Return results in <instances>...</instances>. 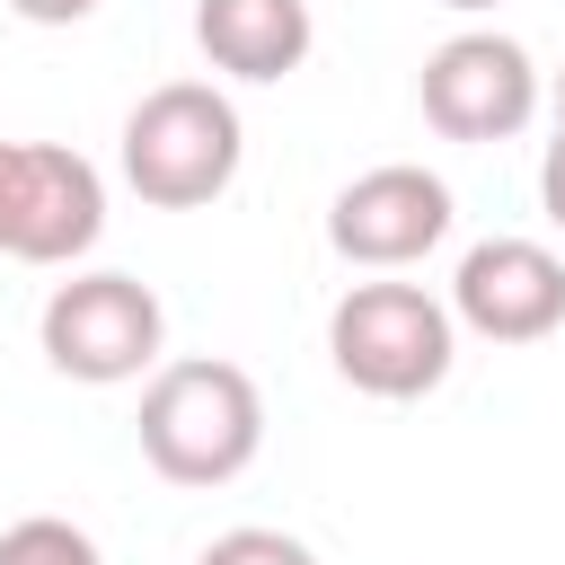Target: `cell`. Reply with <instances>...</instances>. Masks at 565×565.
Returning a JSON list of instances; mask_svg holds the SVG:
<instances>
[{
    "instance_id": "obj_1",
    "label": "cell",
    "mask_w": 565,
    "mask_h": 565,
    "mask_svg": "<svg viewBox=\"0 0 565 565\" xmlns=\"http://www.w3.org/2000/svg\"><path fill=\"white\" fill-rule=\"evenodd\" d=\"M141 459L168 486H230L256 450H265V397L238 362L221 353H185L159 362L141 388Z\"/></svg>"
},
{
    "instance_id": "obj_2",
    "label": "cell",
    "mask_w": 565,
    "mask_h": 565,
    "mask_svg": "<svg viewBox=\"0 0 565 565\" xmlns=\"http://www.w3.org/2000/svg\"><path fill=\"white\" fill-rule=\"evenodd\" d=\"M247 159L238 106L212 79H168L124 115V185L159 212H203L212 194H230Z\"/></svg>"
},
{
    "instance_id": "obj_3",
    "label": "cell",
    "mask_w": 565,
    "mask_h": 565,
    "mask_svg": "<svg viewBox=\"0 0 565 565\" xmlns=\"http://www.w3.org/2000/svg\"><path fill=\"white\" fill-rule=\"evenodd\" d=\"M327 353L362 397H424L450 380L459 318L424 282H353L327 318Z\"/></svg>"
},
{
    "instance_id": "obj_4",
    "label": "cell",
    "mask_w": 565,
    "mask_h": 565,
    "mask_svg": "<svg viewBox=\"0 0 565 565\" xmlns=\"http://www.w3.org/2000/svg\"><path fill=\"white\" fill-rule=\"evenodd\" d=\"M35 335H44V362H53L62 380L115 388V380H141V371L159 362L168 309H159V291L132 282V274H71V282H53Z\"/></svg>"
},
{
    "instance_id": "obj_5",
    "label": "cell",
    "mask_w": 565,
    "mask_h": 565,
    "mask_svg": "<svg viewBox=\"0 0 565 565\" xmlns=\"http://www.w3.org/2000/svg\"><path fill=\"white\" fill-rule=\"evenodd\" d=\"M106 230V177L62 141H0V256L71 265Z\"/></svg>"
},
{
    "instance_id": "obj_6",
    "label": "cell",
    "mask_w": 565,
    "mask_h": 565,
    "mask_svg": "<svg viewBox=\"0 0 565 565\" xmlns=\"http://www.w3.org/2000/svg\"><path fill=\"white\" fill-rule=\"evenodd\" d=\"M415 97H424V124L441 141H512L539 115V62L512 35L468 26V35H450V44L424 53Z\"/></svg>"
},
{
    "instance_id": "obj_7",
    "label": "cell",
    "mask_w": 565,
    "mask_h": 565,
    "mask_svg": "<svg viewBox=\"0 0 565 565\" xmlns=\"http://www.w3.org/2000/svg\"><path fill=\"white\" fill-rule=\"evenodd\" d=\"M327 238L344 265H371V274H397L415 256H433L450 238V185L415 159H388V168H362L335 203H327Z\"/></svg>"
},
{
    "instance_id": "obj_8",
    "label": "cell",
    "mask_w": 565,
    "mask_h": 565,
    "mask_svg": "<svg viewBox=\"0 0 565 565\" xmlns=\"http://www.w3.org/2000/svg\"><path fill=\"white\" fill-rule=\"evenodd\" d=\"M450 318L486 344H539L565 327V265L539 238H486L450 274Z\"/></svg>"
},
{
    "instance_id": "obj_9",
    "label": "cell",
    "mask_w": 565,
    "mask_h": 565,
    "mask_svg": "<svg viewBox=\"0 0 565 565\" xmlns=\"http://www.w3.org/2000/svg\"><path fill=\"white\" fill-rule=\"evenodd\" d=\"M194 44L230 79H291L318 44L309 0H194Z\"/></svg>"
},
{
    "instance_id": "obj_10",
    "label": "cell",
    "mask_w": 565,
    "mask_h": 565,
    "mask_svg": "<svg viewBox=\"0 0 565 565\" xmlns=\"http://www.w3.org/2000/svg\"><path fill=\"white\" fill-rule=\"evenodd\" d=\"M0 565H106V556H97L88 530H71L53 512H26V521L0 530Z\"/></svg>"
},
{
    "instance_id": "obj_11",
    "label": "cell",
    "mask_w": 565,
    "mask_h": 565,
    "mask_svg": "<svg viewBox=\"0 0 565 565\" xmlns=\"http://www.w3.org/2000/svg\"><path fill=\"white\" fill-rule=\"evenodd\" d=\"M194 565H318V556H309L291 530H256V521H247V530H221Z\"/></svg>"
},
{
    "instance_id": "obj_12",
    "label": "cell",
    "mask_w": 565,
    "mask_h": 565,
    "mask_svg": "<svg viewBox=\"0 0 565 565\" xmlns=\"http://www.w3.org/2000/svg\"><path fill=\"white\" fill-rule=\"evenodd\" d=\"M0 9H18L26 26H79V18L97 9V0H0Z\"/></svg>"
},
{
    "instance_id": "obj_13",
    "label": "cell",
    "mask_w": 565,
    "mask_h": 565,
    "mask_svg": "<svg viewBox=\"0 0 565 565\" xmlns=\"http://www.w3.org/2000/svg\"><path fill=\"white\" fill-rule=\"evenodd\" d=\"M539 203H547V221L565 230V141H547V159H539Z\"/></svg>"
},
{
    "instance_id": "obj_14",
    "label": "cell",
    "mask_w": 565,
    "mask_h": 565,
    "mask_svg": "<svg viewBox=\"0 0 565 565\" xmlns=\"http://www.w3.org/2000/svg\"><path fill=\"white\" fill-rule=\"evenodd\" d=\"M556 141H565V71H556Z\"/></svg>"
},
{
    "instance_id": "obj_15",
    "label": "cell",
    "mask_w": 565,
    "mask_h": 565,
    "mask_svg": "<svg viewBox=\"0 0 565 565\" xmlns=\"http://www.w3.org/2000/svg\"><path fill=\"white\" fill-rule=\"evenodd\" d=\"M441 9H468V18H477V9H503V0H441Z\"/></svg>"
}]
</instances>
